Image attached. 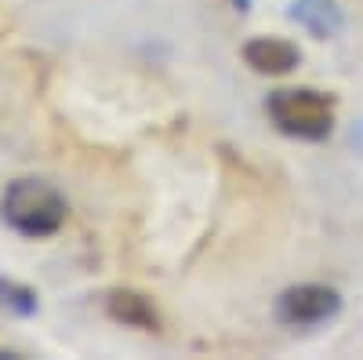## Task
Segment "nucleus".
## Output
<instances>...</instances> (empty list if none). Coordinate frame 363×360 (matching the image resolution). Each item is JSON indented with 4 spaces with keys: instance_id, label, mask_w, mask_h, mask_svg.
<instances>
[{
    "instance_id": "nucleus-1",
    "label": "nucleus",
    "mask_w": 363,
    "mask_h": 360,
    "mask_svg": "<svg viewBox=\"0 0 363 360\" xmlns=\"http://www.w3.org/2000/svg\"><path fill=\"white\" fill-rule=\"evenodd\" d=\"M66 197L44 178H15L0 193V219L18 236L40 240L66 226Z\"/></svg>"
},
{
    "instance_id": "nucleus-2",
    "label": "nucleus",
    "mask_w": 363,
    "mask_h": 360,
    "mask_svg": "<svg viewBox=\"0 0 363 360\" xmlns=\"http://www.w3.org/2000/svg\"><path fill=\"white\" fill-rule=\"evenodd\" d=\"M265 113L277 131L301 142H320L335 131V99L313 87H280L265 99Z\"/></svg>"
},
{
    "instance_id": "nucleus-3",
    "label": "nucleus",
    "mask_w": 363,
    "mask_h": 360,
    "mask_svg": "<svg viewBox=\"0 0 363 360\" xmlns=\"http://www.w3.org/2000/svg\"><path fill=\"white\" fill-rule=\"evenodd\" d=\"M338 313H342V295L327 284H294L277 298V317L287 327H316Z\"/></svg>"
},
{
    "instance_id": "nucleus-4",
    "label": "nucleus",
    "mask_w": 363,
    "mask_h": 360,
    "mask_svg": "<svg viewBox=\"0 0 363 360\" xmlns=\"http://www.w3.org/2000/svg\"><path fill=\"white\" fill-rule=\"evenodd\" d=\"M244 62L262 77H284V73L298 70L301 51L284 37H251L244 44Z\"/></svg>"
},
{
    "instance_id": "nucleus-5",
    "label": "nucleus",
    "mask_w": 363,
    "mask_h": 360,
    "mask_svg": "<svg viewBox=\"0 0 363 360\" xmlns=\"http://www.w3.org/2000/svg\"><path fill=\"white\" fill-rule=\"evenodd\" d=\"M287 18L316 40H335L345 29V15L335 0H291Z\"/></svg>"
},
{
    "instance_id": "nucleus-6",
    "label": "nucleus",
    "mask_w": 363,
    "mask_h": 360,
    "mask_svg": "<svg viewBox=\"0 0 363 360\" xmlns=\"http://www.w3.org/2000/svg\"><path fill=\"white\" fill-rule=\"evenodd\" d=\"M106 313L116 324L138 327V332H157V327H160V313L153 306V298L135 291V288H113V291H106Z\"/></svg>"
},
{
    "instance_id": "nucleus-7",
    "label": "nucleus",
    "mask_w": 363,
    "mask_h": 360,
    "mask_svg": "<svg viewBox=\"0 0 363 360\" xmlns=\"http://www.w3.org/2000/svg\"><path fill=\"white\" fill-rule=\"evenodd\" d=\"M0 306H4L8 313H15V317H33L40 310V298H37L33 288H26L11 277H0Z\"/></svg>"
},
{
    "instance_id": "nucleus-8",
    "label": "nucleus",
    "mask_w": 363,
    "mask_h": 360,
    "mask_svg": "<svg viewBox=\"0 0 363 360\" xmlns=\"http://www.w3.org/2000/svg\"><path fill=\"white\" fill-rule=\"evenodd\" d=\"M229 4H233L240 15H244V11H251V0H229Z\"/></svg>"
}]
</instances>
